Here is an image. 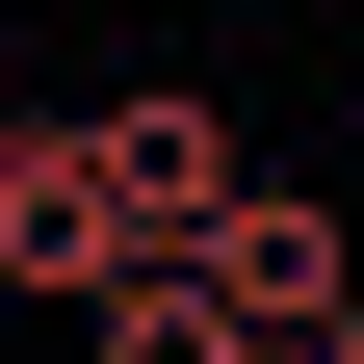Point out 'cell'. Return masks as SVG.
Listing matches in <instances>:
<instances>
[{
  "label": "cell",
  "instance_id": "6da1fadb",
  "mask_svg": "<svg viewBox=\"0 0 364 364\" xmlns=\"http://www.w3.org/2000/svg\"><path fill=\"white\" fill-rule=\"evenodd\" d=\"M130 260H156V208L105 182V130H0V287L26 312H105Z\"/></svg>",
  "mask_w": 364,
  "mask_h": 364
},
{
  "label": "cell",
  "instance_id": "7a4b0ae2",
  "mask_svg": "<svg viewBox=\"0 0 364 364\" xmlns=\"http://www.w3.org/2000/svg\"><path fill=\"white\" fill-rule=\"evenodd\" d=\"M182 260H208V287L260 312V364H312V338L364 312V235H338V182H260V156H235V208H208Z\"/></svg>",
  "mask_w": 364,
  "mask_h": 364
},
{
  "label": "cell",
  "instance_id": "3957f363",
  "mask_svg": "<svg viewBox=\"0 0 364 364\" xmlns=\"http://www.w3.org/2000/svg\"><path fill=\"white\" fill-rule=\"evenodd\" d=\"M78 130H105V182L156 208V260L235 208V105H208V78H130V105H78Z\"/></svg>",
  "mask_w": 364,
  "mask_h": 364
},
{
  "label": "cell",
  "instance_id": "277c9868",
  "mask_svg": "<svg viewBox=\"0 0 364 364\" xmlns=\"http://www.w3.org/2000/svg\"><path fill=\"white\" fill-rule=\"evenodd\" d=\"M78 338H105V364H260V312L208 287V260H130V287L78 312Z\"/></svg>",
  "mask_w": 364,
  "mask_h": 364
},
{
  "label": "cell",
  "instance_id": "5b68a950",
  "mask_svg": "<svg viewBox=\"0 0 364 364\" xmlns=\"http://www.w3.org/2000/svg\"><path fill=\"white\" fill-rule=\"evenodd\" d=\"M312 364H364V312H338V338H312Z\"/></svg>",
  "mask_w": 364,
  "mask_h": 364
}]
</instances>
